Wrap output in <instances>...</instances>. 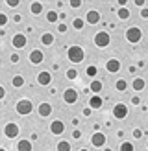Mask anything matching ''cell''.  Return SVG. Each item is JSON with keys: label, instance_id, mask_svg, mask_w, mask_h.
<instances>
[{"label": "cell", "instance_id": "obj_1", "mask_svg": "<svg viewBox=\"0 0 148 151\" xmlns=\"http://www.w3.org/2000/svg\"><path fill=\"white\" fill-rule=\"evenodd\" d=\"M67 57H69L70 63H81V61H83V57H85L83 48H81V46H70L69 52H67Z\"/></svg>", "mask_w": 148, "mask_h": 151}, {"label": "cell", "instance_id": "obj_2", "mask_svg": "<svg viewBox=\"0 0 148 151\" xmlns=\"http://www.w3.org/2000/svg\"><path fill=\"white\" fill-rule=\"evenodd\" d=\"M141 37H143V32H141L137 26H133V28H128V29H126V39H128V42L137 44V42L141 41Z\"/></svg>", "mask_w": 148, "mask_h": 151}, {"label": "cell", "instance_id": "obj_3", "mask_svg": "<svg viewBox=\"0 0 148 151\" xmlns=\"http://www.w3.org/2000/svg\"><path fill=\"white\" fill-rule=\"evenodd\" d=\"M15 109H17L19 114L26 116V114H30V112L33 111V105H32V101H30V100H20L17 105H15Z\"/></svg>", "mask_w": 148, "mask_h": 151}, {"label": "cell", "instance_id": "obj_4", "mask_svg": "<svg viewBox=\"0 0 148 151\" xmlns=\"http://www.w3.org/2000/svg\"><path fill=\"white\" fill-rule=\"evenodd\" d=\"M109 42H111V37H109L107 32H98V33L94 35V44L98 48H106Z\"/></svg>", "mask_w": 148, "mask_h": 151}, {"label": "cell", "instance_id": "obj_5", "mask_svg": "<svg viewBox=\"0 0 148 151\" xmlns=\"http://www.w3.org/2000/svg\"><path fill=\"white\" fill-rule=\"evenodd\" d=\"M4 134H6L7 138H17V137H19V125L13 124V122L6 124V127H4Z\"/></svg>", "mask_w": 148, "mask_h": 151}, {"label": "cell", "instance_id": "obj_6", "mask_svg": "<svg viewBox=\"0 0 148 151\" xmlns=\"http://www.w3.org/2000/svg\"><path fill=\"white\" fill-rule=\"evenodd\" d=\"M106 140H107V138H106V134L96 131L93 137H91V144H93L94 147H104V146H106Z\"/></svg>", "mask_w": 148, "mask_h": 151}, {"label": "cell", "instance_id": "obj_7", "mask_svg": "<svg viewBox=\"0 0 148 151\" xmlns=\"http://www.w3.org/2000/svg\"><path fill=\"white\" fill-rule=\"evenodd\" d=\"M113 116L118 118V120L126 118V116H128V107H126L124 103H117L115 107H113Z\"/></svg>", "mask_w": 148, "mask_h": 151}, {"label": "cell", "instance_id": "obj_8", "mask_svg": "<svg viewBox=\"0 0 148 151\" xmlns=\"http://www.w3.org/2000/svg\"><path fill=\"white\" fill-rule=\"evenodd\" d=\"M43 61H44L43 50H32V52H30V63H32V65H41Z\"/></svg>", "mask_w": 148, "mask_h": 151}, {"label": "cell", "instance_id": "obj_9", "mask_svg": "<svg viewBox=\"0 0 148 151\" xmlns=\"http://www.w3.org/2000/svg\"><path fill=\"white\" fill-rule=\"evenodd\" d=\"M63 100H65V103H69V105L76 103L78 101V92L74 88H67L65 92H63Z\"/></svg>", "mask_w": 148, "mask_h": 151}, {"label": "cell", "instance_id": "obj_10", "mask_svg": "<svg viewBox=\"0 0 148 151\" xmlns=\"http://www.w3.org/2000/svg\"><path fill=\"white\" fill-rule=\"evenodd\" d=\"M50 133L52 134H57V137H59V134H63L65 133V124L61 122V120H54V122L50 124Z\"/></svg>", "mask_w": 148, "mask_h": 151}, {"label": "cell", "instance_id": "obj_11", "mask_svg": "<svg viewBox=\"0 0 148 151\" xmlns=\"http://www.w3.org/2000/svg\"><path fill=\"white\" fill-rule=\"evenodd\" d=\"M11 42H13V46H15V48H24V46H26V42H28V39H26V35H24V33H15V35H13V39H11Z\"/></svg>", "mask_w": 148, "mask_h": 151}, {"label": "cell", "instance_id": "obj_12", "mask_svg": "<svg viewBox=\"0 0 148 151\" xmlns=\"http://www.w3.org/2000/svg\"><path fill=\"white\" fill-rule=\"evenodd\" d=\"M85 22H89V24H98V22H100V13L94 11V9L87 11V15H85Z\"/></svg>", "mask_w": 148, "mask_h": 151}, {"label": "cell", "instance_id": "obj_13", "mask_svg": "<svg viewBox=\"0 0 148 151\" xmlns=\"http://www.w3.org/2000/svg\"><path fill=\"white\" fill-rule=\"evenodd\" d=\"M106 68H107V72L115 74V72L120 70V61H118V59H109V61L106 63Z\"/></svg>", "mask_w": 148, "mask_h": 151}, {"label": "cell", "instance_id": "obj_14", "mask_svg": "<svg viewBox=\"0 0 148 151\" xmlns=\"http://www.w3.org/2000/svg\"><path fill=\"white\" fill-rule=\"evenodd\" d=\"M50 81H52V74H50V72H41L39 76H37V83H39V85H43V87L50 85Z\"/></svg>", "mask_w": 148, "mask_h": 151}, {"label": "cell", "instance_id": "obj_15", "mask_svg": "<svg viewBox=\"0 0 148 151\" xmlns=\"http://www.w3.org/2000/svg\"><path fill=\"white\" fill-rule=\"evenodd\" d=\"M50 114H52V105L43 101V103L39 105V116H41V118H48Z\"/></svg>", "mask_w": 148, "mask_h": 151}, {"label": "cell", "instance_id": "obj_16", "mask_svg": "<svg viewBox=\"0 0 148 151\" xmlns=\"http://www.w3.org/2000/svg\"><path fill=\"white\" fill-rule=\"evenodd\" d=\"M102 103H104V101H102V98H100V96H96V94L89 98V107H91V109H100V107H102Z\"/></svg>", "mask_w": 148, "mask_h": 151}, {"label": "cell", "instance_id": "obj_17", "mask_svg": "<svg viewBox=\"0 0 148 151\" xmlns=\"http://www.w3.org/2000/svg\"><path fill=\"white\" fill-rule=\"evenodd\" d=\"M17 149H19V151H32V149H33L32 140H19V142H17Z\"/></svg>", "mask_w": 148, "mask_h": 151}, {"label": "cell", "instance_id": "obj_18", "mask_svg": "<svg viewBox=\"0 0 148 151\" xmlns=\"http://www.w3.org/2000/svg\"><path fill=\"white\" fill-rule=\"evenodd\" d=\"M41 42L44 44V46H50V44L54 42V35L48 33V32H46V33H43V35H41Z\"/></svg>", "mask_w": 148, "mask_h": 151}, {"label": "cell", "instance_id": "obj_19", "mask_svg": "<svg viewBox=\"0 0 148 151\" xmlns=\"http://www.w3.org/2000/svg\"><path fill=\"white\" fill-rule=\"evenodd\" d=\"M57 151H70V142H67V140H59L57 142V146H56Z\"/></svg>", "mask_w": 148, "mask_h": 151}, {"label": "cell", "instance_id": "obj_20", "mask_svg": "<svg viewBox=\"0 0 148 151\" xmlns=\"http://www.w3.org/2000/svg\"><path fill=\"white\" fill-rule=\"evenodd\" d=\"M144 85H146V83H144L143 78H135V79H133V90H143Z\"/></svg>", "mask_w": 148, "mask_h": 151}, {"label": "cell", "instance_id": "obj_21", "mask_svg": "<svg viewBox=\"0 0 148 151\" xmlns=\"http://www.w3.org/2000/svg\"><path fill=\"white\" fill-rule=\"evenodd\" d=\"M117 15H118V19H120V20H126V19H130V11H128V7H118Z\"/></svg>", "mask_w": 148, "mask_h": 151}, {"label": "cell", "instance_id": "obj_22", "mask_svg": "<svg viewBox=\"0 0 148 151\" xmlns=\"http://www.w3.org/2000/svg\"><path fill=\"white\" fill-rule=\"evenodd\" d=\"M102 81H98V79H94V81H91V90H93V92H96V94H98L100 92V90H102Z\"/></svg>", "mask_w": 148, "mask_h": 151}, {"label": "cell", "instance_id": "obj_23", "mask_svg": "<svg viewBox=\"0 0 148 151\" xmlns=\"http://www.w3.org/2000/svg\"><path fill=\"white\" fill-rule=\"evenodd\" d=\"M30 9H32L33 15H39V13H43V4H41V2H33Z\"/></svg>", "mask_w": 148, "mask_h": 151}, {"label": "cell", "instance_id": "obj_24", "mask_svg": "<svg viewBox=\"0 0 148 151\" xmlns=\"http://www.w3.org/2000/svg\"><path fill=\"white\" fill-rule=\"evenodd\" d=\"M11 83H13V87H22L24 85V78H22V76H15L11 79Z\"/></svg>", "mask_w": 148, "mask_h": 151}, {"label": "cell", "instance_id": "obj_25", "mask_svg": "<svg viewBox=\"0 0 148 151\" xmlns=\"http://www.w3.org/2000/svg\"><path fill=\"white\" fill-rule=\"evenodd\" d=\"M115 88H117V90H126V88H128V83H126L124 79H117Z\"/></svg>", "mask_w": 148, "mask_h": 151}, {"label": "cell", "instance_id": "obj_26", "mask_svg": "<svg viewBox=\"0 0 148 151\" xmlns=\"http://www.w3.org/2000/svg\"><path fill=\"white\" fill-rule=\"evenodd\" d=\"M57 19H59V15H57L56 11H48V13H46V20H48V22H56Z\"/></svg>", "mask_w": 148, "mask_h": 151}, {"label": "cell", "instance_id": "obj_27", "mask_svg": "<svg viewBox=\"0 0 148 151\" xmlns=\"http://www.w3.org/2000/svg\"><path fill=\"white\" fill-rule=\"evenodd\" d=\"M72 26L76 28V29H81V28L85 26V20H81V19H74V20H72Z\"/></svg>", "mask_w": 148, "mask_h": 151}, {"label": "cell", "instance_id": "obj_28", "mask_svg": "<svg viewBox=\"0 0 148 151\" xmlns=\"http://www.w3.org/2000/svg\"><path fill=\"white\" fill-rule=\"evenodd\" d=\"M120 151H133V144H131V142H122V144H120Z\"/></svg>", "mask_w": 148, "mask_h": 151}, {"label": "cell", "instance_id": "obj_29", "mask_svg": "<svg viewBox=\"0 0 148 151\" xmlns=\"http://www.w3.org/2000/svg\"><path fill=\"white\" fill-rule=\"evenodd\" d=\"M67 78H69V79H78V72L74 68H69V70H67Z\"/></svg>", "mask_w": 148, "mask_h": 151}, {"label": "cell", "instance_id": "obj_30", "mask_svg": "<svg viewBox=\"0 0 148 151\" xmlns=\"http://www.w3.org/2000/svg\"><path fill=\"white\" fill-rule=\"evenodd\" d=\"M85 72H87V76H91V78H93V76H96V72H98V70H96V66H94V65H89Z\"/></svg>", "mask_w": 148, "mask_h": 151}, {"label": "cell", "instance_id": "obj_31", "mask_svg": "<svg viewBox=\"0 0 148 151\" xmlns=\"http://www.w3.org/2000/svg\"><path fill=\"white\" fill-rule=\"evenodd\" d=\"M6 4L9 6V7H17V6H19V0H7Z\"/></svg>", "mask_w": 148, "mask_h": 151}, {"label": "cell", "instance_id": "obj_32", "mask_svg": "<svg viewBox=\"0 0 148 151\" xmlns=\"http://www.w3.org/2000/svg\"><path fill=\"white\" fill-rule=\"evenodd\" d=\"M0 24H2V26H6V24H7V17H6L4 13H0Z\"/></svg>", "mask_w": 148, "mask_h": 151}, {"label": "cell", "instance_id": "obj_33", "mask_svg": "<svg viewBox=\"0 0 148 151\" xmlns=\"http://www.w3.org/2000/svg\"><path fill=\"white\" fill-rule=\"evenodd\" d=\"M141 137H143V131H141V129H135V131H133V138H141Z\"/></svg>", "mask_w": 148, "mask_h": 151}, {"label": "cell", "instance_id": "obj_34", "mask_svg": "<svg viewBox=\"0 0 148 151\" xmlns=\"http://www.w3.org/2000/svg\"><path fill=\"white\" fill-rule=\"evenodd\" d=\"M141 17H143V19H148V7H143V9H141Z\"/></svg>", "mask_w": 148, "mask_h": 151}, {"label": "cell", "instance_id": "obj_35", "mask_svg": "<svg viewBox=\"0 0 148 151\" xmlns=\"http://www.w3.org/2000/svg\"><path fill=\"white\" fill-rule=\"evenodd\" d=\"M131 103H133V105H139V103H141V98H139V96H131Z\"/></svg>", "mask_w": 148, "mask_h": 151}, {"label": "cell", "instance_id": "obj_36", "mask_svg": "<svg viewBox=\"0 0 148 151\" xmlns=\"http://www.w3.org/2000/svg\"><path fill=\"white\" fill-rule=\"evenodd\" d=\"M80 137H81V133H80L78 129H76V131H72V138H74V140H78Z\"/></svg>", "mask_w": 148, "mask_h": 151}, {"label": "cell", "instance_id": "obj_37", "mask_svg": "<svg viewBox=\"0 0 148 151\" xmlns=\"http://www.w3.org/2000/svg\"><path fill=\"white\" fill-rule=\"evenodd\" d=\"M57 32L65 33V32H67V24H59V26H57Z\"/></svg>", "mask_w": 148, "mask_h": 151}, {"label": "cell", "instance_id": "obj_38", "mask_svg": "<svg viewBox=\"0 0 148 151\" xmlns=\"http://www.w3.org/2000/svg\"><path fill=\"white\" fill-rule=\"evenodd\" d=\"M70 6H72V7H80V6H81V2H80V0H72Z\"/></svg>", "mask_w": 148, "mask_h": 151}, {"label": "cell", "instance_id": "obj_39", "mask_svg": "<svg viewBox=\"0 0 148 151\" xmlns=\"http://www.w3.org/2000/svg\"><path fill=\"white\" fill-rule=\"evenodd\" d=\"M133 4H135V6H139V7H143V6H144V0H135Z\"/></svg>", "mask_w": 148, "mask_h": 151}, {"label": "cell", "instance_id": "obj_40", "mask_svg": "<svg viewBox=\"0 0 148 151\" xmlns=\"http://www.w3.org/2000/svg\"><path fill=\"white\" fill-rule=\"evenodd\" d=\"M11 61H13V63H19V55L13 54V55H11Z\"/></svg>", "mask_w": 148, "mask_h": 151}, {"label": "cell", "instance_id": "obj_41", "mask_svg": "<svg viewBox=\"0 0 148 151\" xmlns=\"http://www.w3.org/2000/svg\"><path fill=\"white\" fill-rule=\"evenodd\" d=\"M83 114H85V116H91V107H87V109H83Z\"/></svg>", "mask_w": 148, "mask_h": 151}, {"label": "cell", "instance_id": "obj_42", "mask_svg": "<svg viewBox=\"0 0 148 151\" xmlns=\"http://www.w3.org/2000/svg\"><path fill=\"white\" fill-rule=\"evenodd\" d=\"M4 96H6V88L2 87V88H0V98H4Z\"/></svg>", "mask_w": 148, "mask_h": 151}, {"label": "cell", "instance_id": "obj_43", "mask_svg": "<svg viewBox=\"0 0 148 151\" xmlns=\"http://www.w3.org/2000/svg\"><path fill=\"white\" fill-rule=\"evenodd\" d=\"M80 151H89V149H80Z\"/></svg>", "mask_w": 148, "mask_h": 151}, {"label": "cell", "instance_id": "obj_44", "mask_svg": "<svg viewBox=\"0 0 148 151\" xmlns=\"http://www.w3.org/2000/svg\"><path fill=\"white\" fill-rule=\"evenodd\" d=\"M104 151H111V149H104Z\"/></svg>", "mask_w": 148, "mask_h": 151}, {"label": "cell", "instance_id": "obj_45", "mask_svg": "<svg viewBox=\"0 0 148 151\" xmlns=\"http://www.w3.org/2000/svg\"><path fill=\"white\" fill-rule=\"evenodd\" d=\"M2 151H6V149H2Z\"/></svg>", "mask_w": 148, "mask_h": 151}, {"label": "cell", "instance_id": "obj_46", "mask_svg": "<svg viewBox=\"0 0 148 151\" xmlns=\"http://www.w3.org/2000/svg\"><path fill=\"white\" fill-rule=\"evenodd\" d=\"M146 146H148V144H146Z\"/></svg>", "mask_w": 148, "mask_h": 151}]
</instances>
